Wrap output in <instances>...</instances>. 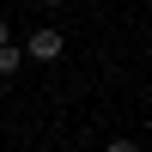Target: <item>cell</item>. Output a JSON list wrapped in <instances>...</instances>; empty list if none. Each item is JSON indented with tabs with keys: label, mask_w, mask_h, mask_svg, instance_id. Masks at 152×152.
<instances>
[{
	"label": "cell",
	"mask_w": 152,
	"mask_h": 152,
	"mask_svg": "<svg viewBox=\"0 0 152 152\" xmlns=\"http://www.w3.org/2000/svg\"><path fill=\"white\" fill-rule=\"evenodd\" d=\"M0 43H12V24H6V18H0Z\"/></svg>",
	"instance_id": "4"
},
{
	"label": "cell",
	"mask_w": 152,
	"mask_h": 152,
	"mask_svg": "<svg viewBox=\"0 0 152 152\" xmlns=\"http://www.w3.org/2000/svg\"><path fill=\"white\" fill-rule=\"evenodd\" d=\"M146 152H152V146H146Z\"/></svg>",
	"instance_id": "6"
},
{
	"label": "cell",
	"mask_w": 152,
	"mask_h": 152,
	"mask_svg": "<svg viewBox=\"0 0 152 152\" xmlns=\"http://www.w3.org/2000/svg\"><path fill=\"white\" fill-rule=\"evenodd\" d=\"M61 49H67V37H61L55 24H37V31L24 37V61H37V67H43V61H61Z\"/></svg>",
	"instance_id": "1"
},
{
	"label": "cell",
	"mask_w": 152,
	"mask_h": 152,
	"mask_svg": "<svg viewBox=\"0 0 152 152\" xmlns=\"http://www.w3.org/2000/svg\"><path fill=\"white\" fill-rule=\"evenodd\" d=\"M104 152H140V146H134V140H128V134H116V140H110Z\"/></svg>",
	"instance_id": "3"
},
{
	"label": "cell",
	"mask_w": 152,
	"mask_h": 152,
	"mask_svg": "<svg viewBox=\"0 0 152 152\" xmlns=\"http://www.w3.org/2000/svg\"><path fill=\"white\" fill-rule=\"evenodd\" d=\"M43 6H67V0H43Z\"/></svg>",
	"instance_id": "5"
},
{
	"label": "cell",
	"mask_w": 152,
	"mask_h": 152,
	"mask_svg": "<svg viewBox=\"0 0 152 152\" xmlns=\"http://www.w3.org/2000/svg\"><path fill=\"white\" fill-rule=\"evenodd\" d=\"M18 67H24V43H0V79H12Z\"/></svg>",
	"instance_id": "2"
}]
</instances>
